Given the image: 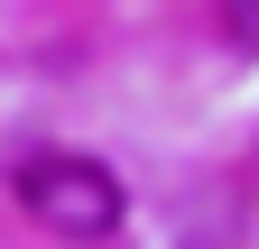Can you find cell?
<instances>
[{
	"label": "cell",
	"mask_w": 259,
	"mask_h": 249,
	"mask_svg": "<svg viewBox=\"0 0 259 249\" xmlns=\"http://www.w3.org/2000/svg\"><path fill=\"white\" fill-rule=\"evenodd\" d=\"M19 203L37 212L56 240H111L120 212H130L120 184H111V166L102 157H74V148H37V157L19 166Z\"/></svg>",
	"instance_id": "cell-1"
},
{
	"label": "cell",
	"mask_w": 259,
	"mask_h": 249,
	"mask_svg": "<svg viewBox=\"0 0 259 249\" xmlns=\"http://www.w3.org/2000/svg\"><path fill=\"white\" fill-rule=\"evenodd\" d=\"M222 28H232L241 46H259V0H222Z\"/></svg>",
	"instance_id": "cell-2"
}]
</instances>
